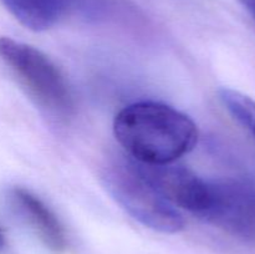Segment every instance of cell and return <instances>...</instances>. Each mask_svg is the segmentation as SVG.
I'll list each match as a JSON object with an SVG mask.
<instances>
[{"label":"cell","instance_id":"obj_1","mask_svg":"<svg viewBox=\"0 0 255 254\" xmlns=\"http://www.w3.org/2000/svg\"><path fill=\"white\" fill-rule=\"evenodd\" d=\"M117 141L136 162L171 163L191 152L198 128L187 115L166 104L136 102L122 109L114 121Z\"/></svg>","mask_w":255,"mask_h":254},{"label":"cell","instance_id":"obj_2","mask_svg":"<svg viewBox=\"0 0 255 254\" xmlns=\"http://www.w3.org/2000/svg\"><path fill=\"white\" fill-rule=\"evenodd\" d=\"M102 181L112 198L143 226L167 234L184 229L182 214L141 176L133 162L107 166Z\"/></svg>","mask_w":255,"mask_h":254},{"label":"cell","instance_id":"obj_3","mask_svg":"<svg viewBox=\"0 0 255 254\" xmlns=\"http://www.w3.org/2000/svg\"><path fill=\"white\" fill-rule=\"evenodd\" d=\"M0 57L14 70L37 104L55 115L74 111L69 84L59 67L36 47L10 37H0Z\"/></svg>","mask_w":255,"mask_h":254},{"label":"cell","instance_id":"obj_4","mask_svg":"<svg viewBox=\"0 0 255 254\" xmlns=\"http://www.w3.org/2000/svg\"><path fill=\"white\" fill-rule=\"evenodd\" d=\"M141 176L173 206L201 216L211 202V182L179 164H147L133 161Z\"/></svg>","mask_w":255,"mask_h":254},{"label":"cell","instance_id":"obj_5","mask_svg":"<svg viewBox=\"0 0 255 254\" xmlns=\"http://www.w3.org/2000/svg\"><path fill=\"white\" fill-rule=\"evenodd\" d=\"M10 198L22 218L50 251L62 253L66 249L67 239L64 227L41 199L25 188H14Z\"/></svg>","mask_w":255,"mask_h":254},{"label":"cell","instance_id":"obj_6","mask_svg":"<svg viewBox=\"0 0 255 254\" xmlns=\"http://www.w3.org/2000/svg\"><path fill=\"white\" fill-rule=\"evenodd\" d=\"M24 26L42 31L51 27L75 0H1Z\"/></svg>","mask_w":255,"mask_h":254},{"label":"cell","instance_id":"obj_7","mask_svg":"<svg viewBox=\"0 0 255 254\" xmlns=\"http://www.w3.org/2000/svg\"><path fill=\"white\" fill-rule=\"evenodd\" d=\"M219 97L229 114L255 138V101L232 89H222Z\"/></svg>","mask_w":255,"mask_h":254},{"label":"cell","instance_id":"obj_8","mask_svg":"<svg viewBox=\"0 0 255 254\" xmlns=\"http://www.w3.org/2000/svg\"><path fill=\"white\" fill-rule=\"evenodd\" d=\"M243 197L247 216L255 231V184L243 181Z\"/></svg>","mask_w":255,"mask_h":254},{"label":"cell","instance_id":"obj_9","mask_svg":"<svg viewBox=\"0 0 255 254\" xmlns=\"http://www.w3.org/2000/svg\"><path fill=\"white\" fill-rule=\"evenodd\" d=\"M241 1L243 2L244 6L248 9V11L253 15L255 19V0H241Z\"/></svg>","mask_w":255,"mask_h":254},{"label":"cell","instance_id":"obj_10","mask_svg":"<svg viewBox=\"0 0 255 254\" xmlns=\"http://www.w3.org/2000/svg\"><path fill=\"white\" fill-rule=\"evenodd\" d=\"M5 246H6V239H5L4 232H2V229L0 228V251L4 249Z\"/></svg>","mask_w":255,"mask_h":254}]
</instances>
